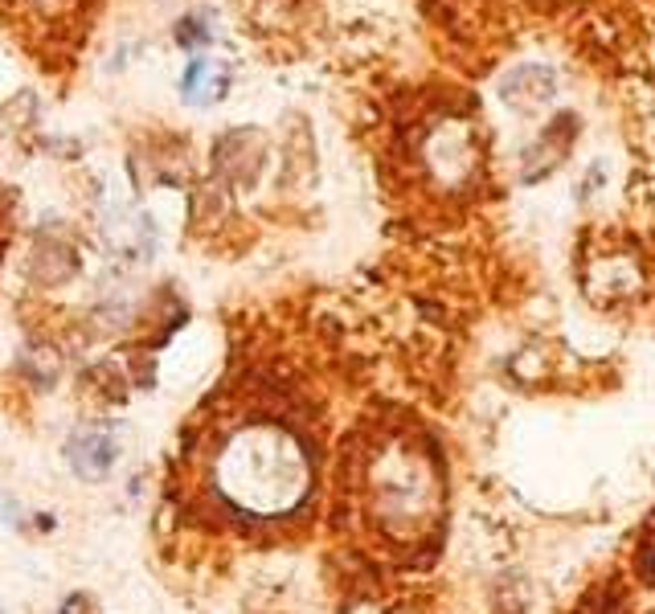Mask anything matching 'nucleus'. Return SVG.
Returning <instances> with one entry per match:
<instances>
[{
	"label": "nucleus",
	"instance_id": "obj_1",
	"mask_svg": "<svg viewBox=\"0 0 655 614\" xmlns=\"http://www.w3.org/2000/svg\"><path fill=\"white\" fill-rule=\"evenodd\" d=\"M213 488L246 516L291 512L308 492V455L283 426L246 422L217 447Z\"/></svg>",
	"mask_w": 655,
	"mask_h": 614
},
{
	"label": "nucleus",
	"instance_id": "obj_2",
	"mask_svg": "<svg viewBox=\"0 0 655 614\" xmlns=\"http://www.w3.org/2000/svg\"><path fill=\"white\" fill-rule=\"evenodd\" d=\"M66 459H70V467H74L78 479H86V484H99V479H107V471L115 467V443H111L107 434L86 430V434H74L70 438Z\"/></svg>",
	"mask_w": 655,
	"mask_h": 614
},
{
	"label": "nucleus",
	"instance_id": "obj_3",
	"mask_svg": "<svg viewBox=\"0 0 655 614\" xmlns=\"http://www.w3.org/2000/svg\"><path fill=\"white\" fill-rule=\"evenodd\" d=\"M177 41H181V46H205V41H209V33H205L197 21H181V29H177Z\"/></svg>",
	"mask_w": 655,
	"mask_h": 614
},
{
	"label": "nucleus",
	"instance_id": "obj_4",
	"mask_svg": "<svg viewBox=\"0 0 655 614\" xmlns=\"http://www.w3.org/2000/svg\"><path fill=\"white\" fill-rule=\"evenodd\" d=\"M86 610H91V598H86V594H74V598L62 606V614H86Z\"/></svg>",
	"mask_w": 655,
	"mask_h": 614
}]
</instances>
